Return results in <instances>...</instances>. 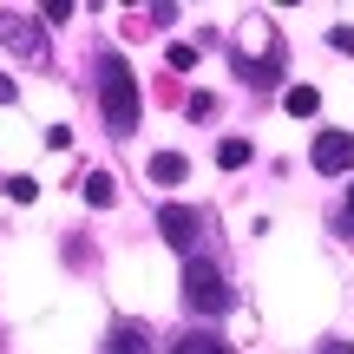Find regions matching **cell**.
I'll return each instance as SVG.
<instances>
[{
  "mask_svg": "<svg viewBox=\"0 0 354 354\" xmlns=\"http://www.w3.org/2000/svg\"><path fill=\"white\" fill-rule=\"evenodd\" d=\"M112 197H118V190H112V177H105V171H92V177H86V203H99V210H105Z\"/></svg>",
  "mask_w": 354,
  "mask_h": 354,
  "instance_id": "cell-11",
  "label": "cell"
},
{
  "mask_svg": "<svg viewBox=\"0 0 354 354\" xmlns=\"http://www.w3.org/2000/svg\"><path fill=\"white\" fill-rule=\"evenodd\" d=\"M158 230H165L171 250H190V243H197V230H203V216L190 210V203H165V210H158Z\"/></svg>",
  "mask_w": 354,
  "mask_h": 354,
  "instance_id": "cell-3",
  "label": "cell"
},
{
  "mask_svg": "<svg viewBox=\"0 0 354 354\" xmlns=\"http://www.w3.org/2000/svg\"><path fill=\"white\" fill-rule=\"evenodd\" d=\"M328 46H335V53H354V26H335V33H328Z\"/></svg>",
  "mask_w": 354,
  "mask_h": 354,
  "instance_id": "cell-13",
  "label": "cell"
},
{
  "mask_svg": "<svg viewBox=\"0 0 354 354\" xmlns=\"http://www.w3.org/2000/svg\"><path fill=\"white\" fill-rule=\"evenodd\" d=\"M7 197H13V203H33L39 184H33V177H7Z\"/></svg>",
  "mask_w": 354,
  "mask_h": 354,
  "instance_id": "cell-12",
  "label": "cell"
},
{
  "mask_svg": "<svg viewBox=\"0 0 354 354\" xmlns=\"http://www.w3.org/2000/svg\"><path fill=\"white\" fill-rule=\"evenodd\" d=\"M105 354H151V335L138 322H112L105 328Z\"/></svg>",
  "mask_w": 354,
  "mask_h": 354,
  "instance_id": "cell-6",
  "label": "cell"
},
{
  "mask_svg": "<svg viewBox=\"0 0 354 354\" xmlns=\"http://www.w3.org/2000/svg\"><path fill=\"white\" fill-rule=\"evenodd\" d=\"M315 171H354V131H322L315 138Z\"/></svg>",
  "mask_w": 354,
  "mask_h": 354,
  "instance_id": "cell-4",
  "label": "cell"
},
{
  "mask_svg": "<svg viewBox=\"0 0 354 354\" xmlns=\"http://www.w3.org/2000/svg\"><path fill=\"white\" fill-rule=\"evenodd\" d=\"M282 105H289L295 118H315V112H322V92H315V86H289V99H282Z\"/></svg>",
  "mask_w": 354,
  "mask_h": 354,
  "instance_id": "cell-9",
  "label": "cell"
},
{
  "mask_svg": "<svg viewBox=\"0 0 354 354\" xmlns=\"http://www.w3.org/2000/svg\"><path fill=\"white\" fill-rule=\"evenodd\" d=\"M348 223H354V190H348Z\"/></svg>",
  "mask_w": 354,
  "mask_h": 354,
  "instance_id": "cell-15",
  "label": "cell"
},
{
  "mask_svg": "<svg viewBox=\"0 0 354 354\" xmlns=\"http://www.w3.org/2000/svg\"><path fill=\"white\" fill-rule=\"evenodd\" d=\"M322 354H354V342H322Z\"/></svg>",
  "mask_w": 354,
  "mask_h": 354,
  "instance_id": "cell-14",
  "label": "cell"
},
{
  "mask_svg": "<svg viewBox=\"0 0 354 354\" xmlns=\"http://www.w3.org/2000/svg\"><path fill=\"white\" fill-rule=\"evenodd\" d=\"M171 354H230V342H216V335H177Z\"/></svg>",
  "mask_w": 354,
  "mask_h": 354,
  "instance_id": "cell-8",
  "label": "cell"
},
{
  "mask_svg": "<svg viewBox=\"0 0 354 354\" xmlns=\"http://www.w3.org/2000/svg\"><path fill=\"white\" fill-rule=\"evenodd\" d=\"M216 165H223V171H243V165H250V138H223V145H216Z\"/></svg>",
  "mask_w": 354,
  "mask_h": 354,
  "instance_id": "cell-10",
  "label": "cell"
},
{
  "mask_svg": "<svg viewBox=\"0 0 354 354\" xmlns=\"http://www.w3.org/2000/svg\"><path fill=\"white\" fill-rule=\"evenodd\" d=\"M184 171H190V165H184L177 151H158V158H151V184H184Z\"/></svg>",
  "mask_w": 354,
  "mask_h": 354,
  "instance_id": "cell-7",
  "label": "cell"
},
{
  "mask_svg": "<svg viewBox=\"0 0 354 354\" xmlns=\"http://www.w3.org/2000/svg\"><path fill=\"white\" fill-rule=\"evenodd\" d=\"M0 39H7L13 53H26V59L46 46V39H39V26H33V20H20V13H0Z\"/></svg>",
  "mask_w": 354,
  "mask_h": 354,
  "instance_id": "cell-5",
  "label": "cell"
},
{
  "mask_svg": "<svg viewBox=\"0 0 354 354\" xmlns=\"http://www.w3.org/2000/svg\"><path fill=\"white\" fill-rule=\"evenodd\" d=\"M184 302L197 308V315H223V308H230V282H223V269L203 263V256H190V269H184Z\"/></svg>",
  "mask_w": 354,
  "mask_h": 354,
  "instance_id": "cell-2",
  "label": "cell"
},
{
  "mask_svg": "<svg viewBox=\"0 0 354 354\" xmlns=\"http://www.w3.org/2000/svg\"><path fill=\"white\" fill-rule=\"evenodd\" d=\"M99 112H105V131L112 138H131L138 131V79H131V66L118 59V53H105L99 59Z\"/></svg>",
  "mask_w": 354,
  "mask_h": 354,
  "instance_id": "cell-1",
  "label": "cell"
}]
</instances>
